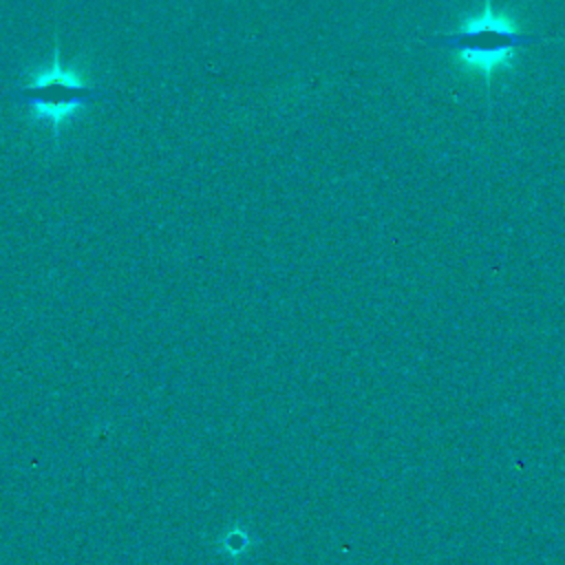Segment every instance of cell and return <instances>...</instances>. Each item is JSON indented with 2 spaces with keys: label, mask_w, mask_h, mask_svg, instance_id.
I'll return each instance as SVG.
<instances>
[{
  "label": "cell",
  "mask_w": 565,
  "mask_h": 565,
  "mask_svg": "<svg viewBox=\"0 0 565 565\" xmlns=\"http://www.w3.org/2000/svg\"><path fill=\"white\" fill-rule=\"evenodd\" d=\"M536 42L541 38L525 31L512 11L494 9L492 0H483L475 13L461 18L457 29L433 38L430 46L450 51L461 71L479 75L488 86L499 71L512 68L519 51Z\"/></svg>",
  "instance_id": "obj_1"
},
{
  "label": "cell",
  "mask_w": 565,
  "mask_h": 565,
  "mask_svg": "<svg viewBox=\"0 0 565 565\" xmlns=\"http://www.w3.org/2000/svg\"><path fill=\"white\" fill-rule=\"evenodd\" d=\"M13 97L24 104L31 121L44 124L53 135H60L71 119L106 97V90L95 84L82 62L64 64L60 46H55L44 64L24 73Z\"/></svg>",
  "instance_id": "obj_2"
}]
</instances>
